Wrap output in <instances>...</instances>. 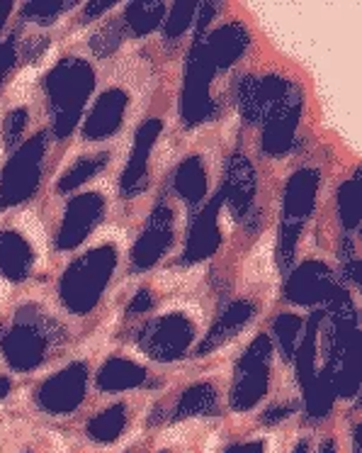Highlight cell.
Here are the masks:
<instances>
[{
    "label": "cell",
    "instance_id": "cell-11",
    "mask_svg": "<svg viewBox=\"0 0 362 453\" xmlns=\"http://www.w3.org/2000/svg\"><path fill=\"white\" fill-rule=\"evenodd\" d=\"M30 254L25 251L22 239L8 234L5 239H0V266L5 268V273L12 278H20L27 268Z\"/></svg>",
    "mask_w": 362,
    "mask_h": 453
},
{
    "label": "cell",
    "instance_id": "cell-24",
    "mask_svg": "<svg viewBox=\"0 0 362 453\" xmlns=\"http://www.w3.org/2000/svg\"><path fill=\"white\" fill-rule=\"evenodd\" d=\"M148 305V296L147 293H141V297H137L134 300V305H132V312H137V310H141V307Z\"/></svg>",
    "mask_w": 362,
    "mask_h": 453
},
{
    "label": "cell",
    "instance_id": "cell-6",
    "mask_svg": "<svg viewBox=\"0 0 362 453\" xmlns=\"http://www.w3.org/2000/svg\"><path fill=\"white\" fill-rule=\"evenodd\" d=\"M98 215V200L95 197H83L79 203L71 205L69 219H66V232H64V247L76 244L79 239L86 237L88 226Z\"/></svg>",
    "mask_w": 362,
    "mask_h": 453
},
{
    "label": "cell",
    "instance_id": "cell-7",
    "mask_svg": "<svg viewBox=\"0 0 362 453\" xmlns=\"http://www.w3.org/2000/svg\"><path fill=\"white\" fill-rule=\"evenodd\" d=\"M8 356H11V361L18 365L20 371H27L30 365H34L40 361L41 342L32 334L30 329H18V332L8 339Z\"/></svg>",
    "mask_w": 362,
    "mask_h": 453
},
{
    "label": "cell",
    "instance_id": "cell-21",
    "mask_svg": "<svg viewBox=\"0 0 362 453\" xmlns=\"http://www.w3.org/2000/svg\"><path fill=\"white\" fill-rule=\"evenodd\" d=\"M229 453H263V443H241V446H234Z\"/></svg>",
    "mask_w": 362,
    "mask_h": 453
},
{
    "label": "cell",
    "instance_id": "cell-1",
    "mask_svg": "<svg viewBox=\"0 0 362 453\" xmlns=\"http://www.w3.org/2000/svg\"><path fill=\"white\" fill-rule=\"evenodd\" d=\"M83 383H86L83 368H71L66 373H61L59 378H54L51 383L44 385V390L40 393L44 410H49V412L73 410L83 400Z\"/></svg>",
    "mask_w": 362,
    "mask_h": 453
},
{
    "label": "cell",
    "instance_id": "cell-27",
    "mask_svg": "<svg viewBox=\"0 0 362 453\" xmlns=\"http://www.w3.org/2000/svg\"><path fill=\"white\" fill-rule=\"evenodd\" d=\"M309 451V446H306V443H299V446H297V451L294 453H306Z\"/></svg>",
    "mask_w": 362,
    "mask_h": 453
},
{
    "label": "cell",
    "instance_id": "cell-15",
    "mask_svg": "<svg viewBox=\"0 0 362 453\" xmlns=\"http://www.w3.org/2000/svg\"><path fill=\"white\" fill-rule=\"evenodd\" d=\"M122 429H124V410L119 404L90 422V436L95 441H115Z\"/></svg>",
    "mask_w": 362,
    "mask_h": 453
},
{
    "label": "cell",
    "instance_id": "cell-3",
    "mask_svg": "<svg viewBox=\"0 0 362 453\" xmlns=\"http://www.w3.org/2000/svg\"><path fill=\"white\" fill-rule=\"evenodd\" d=\"M187 339H190V326L177 317H168L161 325H156L154 339L148 342V351L161 358H170L183 351Z\"/></svg>",
    "mask_w": 362,
    "mask_h": 453
},
{
    "label": "cell",
    "instance_id": "cell-26",
    "mask_svg": "<svg viewBox=\"0 0 362 453\" xmlns=\"http://www.w3.org/2000/svg\"><path fill=\"white\" fill-rule=\"evenodd\" d=\"M321 453H336V449H333V443H326L321 449Z\"/></svg>",
    "mask_w": 362,
    "mask_h": 453
},
{
    "label": "cell",
    "instance_id": "cell-16",
    "mask_svg": "<svg viewBox=\"0 0 362 453\" xmlns=\"http://www.w3.org/2000/svg\"><path fill=\"white\" fill-rule=\"evenodd\" d=\"M248 315H251V307L245 305V303L231 307V310L224 315V319L219 322V326H215L212 336L205 342V351H209L215 344H222L226 336H231L234 332H238V326L244 325L245 319H248Z\"/></svg>",
    "mask_w": 362,
    "mask_h": 453
},
{
    "label": "cell",
    "instance_id": "cell-10",
    "mask_svg": "<svg viewBox=\"0 0 362 453\" xmlns=\"http://www.w3.org/2000/svg\"><path fill=\"white\" fill-rule=\"evenodd\" d=\"M119 112H122V93H109L95 110V118L90 119L88 134L90 137H105L108 132L119 122Z\"/></svg>",
    "mask_w": 362,
    "mask_h": 453
},
{
    "label": "cell",
    "instance_id": "cell-20",
    "mask_svg": "<svg viewBox=\"0 0 362 453\" xmlns=\"http://www.w3.org/2000/svg\"><path fill=\"white\" fill-rule=\"evenodd\" d=\"M95 166H98V161H95V164H88V161H83V164H80V166L73 171V173H79V176L66 178V180H64V183H59V186L61 188H73L76 183H79V180H86V178H88L90 173L95 171Z\"/></svg>",
    "mask_w": 362,
    "mask_h": 453
},
{
    "label": "cell",
    "instance_id": "cell-2",
    "mask_svg": "<svg viewBox=\"0 0 362 453\" xmlns=\"http://www.w3.org/2000/svg\"><path fill=\"white\" fill-rule=\"evenodd\" d=\"M253 354V365H241V380L234 390V407L236 410H248L251 404L260 400L265 393V368L258 364V358L265 354V342H258V349H251Z\"/></svg>",
    "mask_w": 362,
    "mask_h": 453
},
{
    "label": "cell",
    "instance_id": "cell-9",
    "mask_svg": "<svg viewBox=\"0 0 362 453\" xmlns=\"http://www.w3.org/2000/svg\"><path fill=\"white\" fill-rule=\"evenodd\" d=\"M313 186H316V176L309 171L297 176L290 186V197H287V217H304L309 212L313 203Z\"/></svg>",
    "mask_w": 362,
    "mask_h": 453
},
{
    "label": "cell",
    "instance_id": "cell-14",
    "mask_svg": "<svg viewBox=\"0 0 362 453\" xmlns=\"http://www.w3.org/2000/svg\"><path fill=\"white\" fill-rule=\"evenodd\" d=\"M144 373L139 371L137 365L132 364H109L102 375H100V385L105 390H127V388H134V385L141 383Z\"/></svg>",
    "mask_w": 362,
    "mask_h": 453
},
{
    "label": "cell",
    "instance_id": "cell-4",
    "mask_svg": "<svg viewBox=\"0 0 362 453\" xmlns=\"http://www.w3.org/2000/svg\"><path fill=\"white\" fill-rule=\"evenodd\" d=\"M88 86V71L83 69V66H73V71H69V66H64V69L57 71L54 79H51L54 98L59 100L64 108H69V105H80L83 98H86Z\"/></svg>",
    "mask_w": 362,
    "mask_h": 453
},
{
    "label": "cell",
    "instance_id": "cell-5",
    "mask_svg": "<svg viewBox=\"0 0 362 453\" xmlns=\"http://www.w3.org/2000/svg\"><path fill=\"white\" fill-rule=\"evenodd\" d=\"M40 147V142H32L27 151L12 161V166L8 168V176H5V183H8V193H11V200H18V197L27 196L30 188L34 186V158H37V151L34 149Z\"/></svg>",
    "mask_w": 362,
    "mask_h": 453
},
{
    "label": "cell",
    "instance_id": "cell-13",
    "mask_svg": "<svg viewBox=\"0 0 362 453\" xmlns=\"http://www.w3.org/2000/svg\"><path fill=\"white\" fill-rule=\"evenodd\" d=\"M166 239H168V215H166V210H158L156 217H154V222H151V226H148V234L144 237V242H141V249H137V258L141 257L144 264L154 261V258L161 254V249H163V244H166Z\"/></svg>",
    "mask_w": 362,
    "mask_h": 453
},
{
    "label": "cell",
    "instance_id": "cell-22",
    "mask_svg": "<svg viewBox=\"0 0 362 453\" xmlns=\"http://www.w3.org/2000/svg\"><path fill=\"white\" fill-rule=\"evenodd\" d=\"M22 127H25V112H15V122H12L11 132H8V134H11V142H15V137H18V132H20Z\"/></svg>",
    "mask_w": 362,
    "mask_h": 453
},
{
    "label": "cell",
    "instance_id": "cell-8",
    "mask_svg": "<svg viewBox=\"0 0 362 453\" xmlns=\"http://www.w3.org/2000/svg\"><path fill=\"white\" fill-rule=\"evenodd\" d=\"M251 193H253L251 168H248L244 158H238V161H234L231 173H229V197H231V205H234V215H244L245 205L251 200Z\"/></svg>",
    "mask_w": 362,
    "mask_h": 453
},
{
    "label": "cell",
    "instance_id": "cell-12",
    "mask_svg": "<svg viewBox=\"0 0 362 453\" xmlns=\"http://www.w3.org/2000/svg\"><path fill=\"white\" fill-rule=\"evenodd\" d=\"M212 410H215V393L209 390V385H195L183 395L176 410V419H185L192 414H209Z\"/></svg>",
    "mask_w": 362,
    "mask_h": 453
},
{
    "label": "cell",
    "instance_id": "cell-18",
    "mask_svg": "<svg viewBox=\"0 0 362 453\" xmlns=\"http://www.w3.org/2000/svg\"><path fill=\"white\" fill-rule=\"evenodd\" d=\"M158 129H161V122H148L147 127L141 129V134L137 139V157L132 161V166L127 171V178H124V183H132V180H139V176H144V158H147V151L151 147V142L156 139Z\"/></svg>",
    "mask_w": 362,
    "mask_h": 453
},
{
    "label": "cell",
    "instance_id": "cell-17",
    "mask_svg": "<svg viewBox=\"0 0 362 453\" xmlns=\"http://www.w3.org/2000/svg\"><path fill=\"white\" fill-rule=\"evenodd\" d=\"M236 35H238L236 27H226L219 35H215L216 40L212 44V54L209 57H215L216 64H229V61L236 59V54L241 51L245 42V37H236Z\"/></svg>",
    "mask_w": 362,
    "mask_h": 453
},
{
    "label": "cell",
    "instance_id": "cell-23",
    "mask_svg": "<svg viewBox=\"0 0 362 453\" xmlns=\"http://www.w3.org/2000/svg\"><path fill=\"white\" fill-rule=\"evenodd\" d=\"M290 412H292V407H287V410H273V412L265 414V422H277V419H283Z\"/></svg>",
    "mask_w": 362,
    "mask_h": 453
},
{
    "label": "cell",
    "instance_id": "cell-19",
    "mask_svg": "<svg viewBox=\"0 0 362 453\" xmlns=\"http://www.w3.org/2000/svg\"><path fill=\"white\" fill-rule=\"evenodd\" d=\"M177 183L183 188V196L185 197H200L202 196V190H205V176H202V168L197 161H187L183 171H180V176H177Z\"/></svg>",
    "mask_w": 362,
    "mask_h": 453
},
{
    "label": "cell",
    "instance_id": "cell-25",
    "mask_svg": "<svg viewBox=\"0 0 362 453\" xmlns=\"http://www.w3.org/2000/svg\"><path fill=\"white\" fill-rule=\"evenodd\" d=\"M8 388H11V383H8V380H5V378H3V380H0V395H5V393H8Z\"/></svg>",
    "mask_w": 362,
    "mask_h": 453
}]
</instances>
